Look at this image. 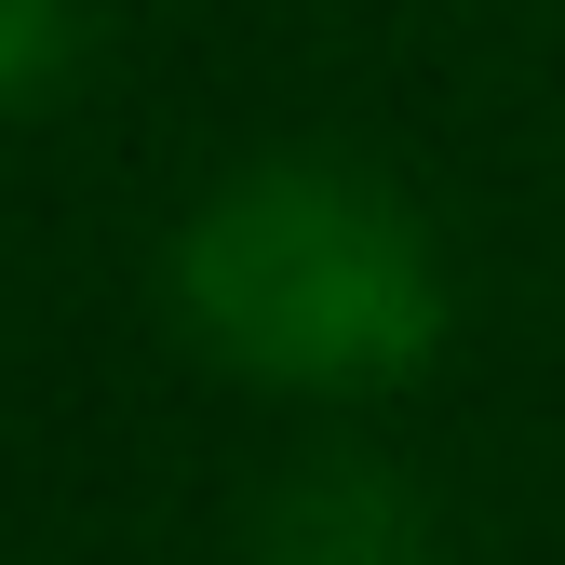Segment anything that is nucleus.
<instances>
[{
  "instance_id": "nucleus-2",
  "label": "nucleus",
  "mask_w": 565,
  "mask_h": 565,
  "mask_svg": "<svg viewBox=\"0 0 565 565\" xmlns=\"http://www.w3.org/2000/svg\"><path fill=\"white\" fill-rule=\"evenodd\" d=\"M256 565H431L417 484L377 471V458H323V471H297V484H269Z\"/></svg>"
},
{
  "instance_id": "nucleus-3",
  "label": "nucleus",
  "mask_w": 565,
  "mask_h": 565,
  "mask_svg": "<svg viewBox=\"0 0 565 565\" xmlns=\"http://www.w3.org/2000/svg\"><path fill=\"white\" fill-rule=\"evenodd\" d=\"M82 82V0H0V108H41Z\"/></svg>"
},
{
  "instance_id": "nucleus-1",
  "label": "nucleus",
  "mask_w": 565,
  "mask_h": 565,
  "mask_svg": "<svg viewBox=\"0 0 565 565\" xmlns=\"http://www.w3.org/2000/svg\"><path fill=\"white\" fill-rule=\"evenodd\" d=\"M189 337L256 391H404L445 350V243L431 216L337 149H282L202 189V216L162 256Z\"/></svg>"
}]
</instances>
